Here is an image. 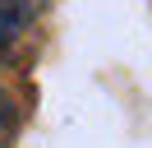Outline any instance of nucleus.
<instances>
[{"label": "nucleus", "instance_id": "obj_1", "mask_svg": "<svg viewBox=\"0 0 152 148\" xmlns=\"http://www.w3.org/2000/svg\"><path fill=\"white\" fill-rule=\"evenodd\" d=\"M19 23H23V9H19V0H0V46H5L14 33H19Z\"/></svg>", "mask_w": 152, "mask_h": 148}]
</instances>
